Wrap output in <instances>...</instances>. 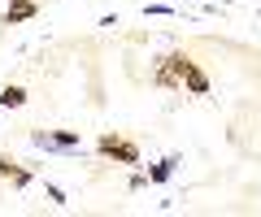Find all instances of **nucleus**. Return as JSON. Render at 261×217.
<instances>
[{
    "label": "nucleus",
    "instance_id": "obj_6",
    "mask_svg": "<svg viewBox=\"0 0 261 217\" xmlns=\"http://www.w3.org/2000/svg\"><path fill=\"white\" fill-rule=\"evenodd\" d=\"M22 104H27V87L5 83V91H0V109H22Z\"/></svg>",
    "mask_w": 261,
    "mask_h": 217
},
{
    "label": "nucleus",
    "instance_id": "obj_8",
    "mask_svg": "<svg viewBox=\"0 0 261 217\" xmlns=\"http://www.w3.org/2000/svg\"><path fill=\"white\" fill-rule=\"evenodd\" d=\"M48 200H53V204H65V191H61V187H53V182H48Z\"/></svg>",
    "mask_w": 261,
    "mask_h": 217
},
{
    "label": "nucleus",
    "instance_id": "obj_7",
    "mask_svg": "<svg viewBox=\"0 0 261 217\" xmlns=\"http://www.w3.org/2000/svg\"><path fill=\"white\" fill-rule=\"evenodd\" d=\"M174 165H178V157H161L157 165L148 170V182H170L174 178Z\"/></svg>",
    "mask_w": 261,
    "mask_h": 217
},
{
    "label": "nucleus",
    "instance_id": "obj_3",
    "mask_svg": "<svg viewBox=\"0 0 261 217\" xmlns=\"http://www.w3.org/2000/svg\"><path fill=\"white\" fill-rule=\"evenodd\" d=\"M31 143L44 152H79L83 148L79 131H31Z\"/></svg>",
    "mask_w": 261,
    "mask_h": 217
},
{
    "label": "nucleus",
    "instance_id": "obj_5",
    "mask_svg": "<svg viewBox=\"0 0 261 217\" xmlns=\"http://www.w3.org/2000/svg\"><path fill=\"white\" fill-rule=\"evenodd\" d=\"M35 13H39L35 0H9V9H5V18H0V22H5V26H18V22H31Z\"/></svg>",
    "mask_w": 261,
    "mask_h": 217
},
{
    "label": "nucleus",
    "instance_id": "obj_1",
    "mask_svg": "<svg viewBox=\"0 0 261 217\" xmlns=\"http://www.w3.org/2000/svg\"><path fill=\"white\" fill-rule=\"evenodd\" d=\"M96 152H100L105 161H113V165H140V143L126 139V135H118V131H105L100 139H96Z\"/></svg>",
    "mask_w": 261,
    "mask_h": 217
},
{
    "label": "nucleus",
    "instance_id": "obj_2",
    "mask_svg": "<svg viewBox=\"0 0 261 217\" xmlns=\"http://www.w3.org/2000/svg\"><path fill=\"white\" fill-rule=\"evenodd\" d=\"M170 61H174V70H178V78H183V87L192 96H209V74L200 66H196L187 52H170Z\"/></svg>",
    "mask_w": 261,
    "mask_h": 217
},
{
    "label": "nucleus",
    "instance_id": "obj_4",
    "mask_svg": "<svg viewBox=\"0 0 261 217\" xmlns=\"http://www.w3.org/2000/svg\"><path fill=\"white\" fill-rule=\"evenodd\" d=\"M0 178H5V182H13V187L22 191V187L31 182V170H22V165L9 157V152H0Z\"/></svg>",
    "mask_w": 261,
    "mask_h": 217
}]
</instances>
